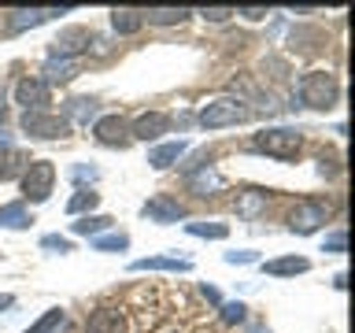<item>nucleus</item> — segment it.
I'll return each instance as SVG.
<instances>
[{
  "mask_svg": "<svg viewBox=\"0 0 355 333\" xmlns=\"http://www.w3.org/2000/svg\"><path fill=\"white\" fill-rule=\"evenodd\" d=\"M296 93H300V100H304L307 108L329 111L333 104H337V96H340V85H337V78H333L329 71H307L304 78H300Z\"/></svg>",
  "mask_w": 355,
  "mask_h": 333,
  "instance_id": "f257e3e1",
  "label": "nucleus"
},
{
  "mask_svg": "<svg viewBox=\"0 0 355 333\" xmlns=\"http://www.w3.org/2000/svg\"><path fill=\"white\" fill-rule=\"evenodd\" d=\"M300 144H304V137H300L293 126H274V130L255 133L252 148L263 152V155H274V160H296Z\"/></svg>",
  "mask_w": 355,
  "mask_h": 333,
  "instance_id": "f03ea898",
  "label": "nucleus"
},
{
  "mask_svg": "<svg viewBox=\"0 0 355 333\" xmlns=\"http://www.w3.org/2000/svg\"><path fill=\"white\" fill-rule=\"evenodd\" d=\"M52 185H55V166H52V160H33V163H26V171H22V196H26L30 204H44V200L52 196Z\"/></svg>",
  "mask_w": 355,
  "mask_h": 333,
  "instance_id": "7ed1b4c3",
  "label": "nucleus"
},
{
  "mask_svg": "<svg viewBox=\"0 0 355 333\" xmlns=\"http://www.w3.org/2000/svg\"><path fill=\"white\" fill-rule=\"evenodd\" d=\"M248 119V108L233 96H218L211 104L200 108V126L204 130H222V126H237V122Z\"/></svg>",
  "mask_w": 355,
  "mask_h": 333,
  "instance_id": "20e7f679",
  "label": "nucleus"
},
{
  "mask_svg": "<svg viewBox=\"0 0 355 333\" xmlns=\"http://www.w3.org/2000/svg\"><path fill=\"white\" fill-rule=\"evenodd\" d=\"M22 133L41 137V141H55V137H67V133H71V122L63 115H52V111H26V115H22Z\"/></svg>",
  "mask_w": 355,
  "mask_h": 333,
  "instance_id": "39448f33",
  "label": "nucleus"
},
{
  "mask_svg": "<svg viewBox=\"0 0 355 333\" xmlns=\"http://www.w3.org/2000/svg\"><path fill=\"white\" fill-rule=\"evenodd\" d=\"M326 219H329V204H322V200H304V204H296L293 215H288V230L293 233H315Z\"/></svg>",
  "mask_w": 355,
  "mask_h": 333,
  "instance_id": "423d86ee",
  "label": "nucleus"
},
{
  "mask_svg": "<svg viewBox=\"0 0 355 333\" xmlns=\"http://www.w3.org/2000/svg\"><path fill=\"white\" fill-rule=\"evenodd\" d=\"M166 130H171V119L163 111H144V115L130 122V137H137V141H159Z\"/></svg>",
  "mask_w": 355,
  "mask_h": 333,
  "instance_id": "0eeeda50",
  "label": "nucleus"
},
{
  "mask_svg": "<svg viewBox=\"0 0 355 333\" xmlns=\"http://www.w3.org/2000/svg\"><path fill=\"white\" fill-rule=\"evenodd\" d=\"M15 104H22L26 111H49V85L41 78H22L15 85Z\"/></svg>",
  "mask_w": 355,
  "mask_h": 333,
  "instance_id": "6e6552de",
  "label": "nucleus"
},
{
  "mask_svg": "<svg viewBox=\"0 0 355 333\" xmlns=\"http://www.w3.org/2000/svg\"><path fill=\"white\" fill-rule=\"evenodd\" d=\"M93 137L100 144H126L130 141V122L122 115H100L93 122Z\"/></svg>",
  "mask_w": 355,
  "mask_h": 333,
  "instance_id": "1a4fd4ad",
  "label": "nucleus"
},
{
  "mask_svg": "<svg viewBox=\"0 0 355 333\" xmlns=\"http://www.w3.org/2000/svg\"><path fill=\"white\" fill-rule=\"evenodd\" d=\"M141 215L152 219V222H163V226H171V222L185 219V207L178 204V200H171V196H152L148 204L141 207Z\"/></svg>",
  "mask_w": 355,
  "mask_h": 333,
  "instance_id": "9d476101",
  "label": "nucleus"
},
{
  "mask_svg": "<svg viewBox=\"0 0 355 333\" xmlns=\"http://www.w3.org/2000/svg\"><path fill=\"white\" fill-rule=\"evenodd\" d=\"M85 44H89V30L71 26V30H63L60 37L52 41V56L55 60H74L78 52H85Z\"/></svg>",
  "mask_w": 355,
  "mask_h": 333,
  "instance_id": "9b49d317",
  "label": "nucleus"
},
{
  "mask_svg": "<svg viewBox=\"0 0 355 333\" xmlns=\"http://www.w3.org/2000/svg\"><path fill=\"white\" fill-rule=\"evenodd\" d=\"M85 333H126V318L115 307H96L85 322Z\"/></svg>",
  "mask_w": 355,
  "mask_h": 333,
  "instance_id": "f8f14e48",
  "label": "nucleus"
},
{
  "mask_svg": "<svg viewBox=\"0 0 355 333\" xmlns=\"http://www.w3.org/2000/svg\"><path fill=\"white\" fill-rule=\"evenodd\" d=\"M311 263L304 255H282V259H266L263 263V274H274V278H296V274H307Z\"/></svg>",
  "mask_w": 355,
  "mask_h": 333,
  "instance_id": "ddd939ff",
  "label": "nucleus"
},
{
  "mask_svg": "<svg viewBox=\"0 0 355 333\" xmlns=\"http://www.w3.org/2000/svg\"><path fill=\"white\" fill-rule=\"evenodd\" d=\"M130 271H178V274H185V271H193V263L178 259V255H148V259H133Z\"/></svg>",
  "mask_w": 355,
  "mask_h": 333,
  "instance_id": "4468645a",
  "label": "nucleus"
},
{
  "mask_svg": "<svg viewBox=\"0 0 355 333\" xmlns=\"http://www.w3.org/2000/svg\"><path fill=\"white\" fill-rule=\"evenodd\" d=\"M185 148H189L185 141H166V144H155V148L148 152V163L155 166V171H166V166H174L178 160H182Z\"/></svg>",
  "mask_w": 355,
  "mask_h": 333,
  "instance_id": "2eb2a0df",
  "label": "nucleus"
},
{
  "mask_svg": "<svg viewBox=\"0 0 355 333\" xmlns=\"http://www.w3.org/2000/svg\"><path fill=\"white\" fill-rule=\"evenodd\" d=\"M44 78H41V82L44 85H63V82H71V78L78 74V63L74 60H55V56H49V63H44V71H41Z\"/></svg>",
  "mask_w": 355,
  "mask_h": 333,
  "instance_id": "dca6fc26",
  "label": "nucleus"
},
{
  "mask_svg": "<svg viewBox=\"0 0 355 333\" xmlns=\"http://www.w3.org/2000/svg\"><path fill=\"white\" fill-rule=\"evenodd\" d=\"M189 15H193L189 8H148V11H141V19L152 22V26H178V22H185Z\"/></svg>",
  "mask_w": 355,
  "mask_h": 333,
  "instance_id": "f3484780",
  "label": "nucleus"
},
{
  "mask_svg": "<svg viewBox=\"0 0 355 333\" xmlns=\"http://www.w3.org/2000/svg\"><path fill=\"white\" fill-rule=\"evenodd\" d=\"M52 15H63V11H60V8H22V11H15V19H11V26H15V30L41 26V22H49Z\"/></svg>",
  "mask_w": 355,
  "mask_h": 333,
  "instance_id": "a211bd4d",
  "label": "nucleus"
},
{
  "mask_svg": "<svg viewBox=\"0 0 355 333\" xmlns=\"http://www.w3.org/2000/svg\"><path fill=\"white\" fill-rule=\"evenodd\" d=\"M63 330H67V311L52 307V311H44V315L33 322L26 333H63Z\"/></svg>",
  "mask_w": 355,
  "mask_h": 333,
  "instance_id": "6ab92c4d",
  "label": "nucleus"
},
{
  "mask_svg": "<svg viewBox=\"0 0 355 333\" xmlns=\"http://www.w3.org/2000/svg\"><path fill=\"white\" fill-rule=\"evenodd\" d=\"M111 26H115V33H137L144 26V19H141V11H130V8H115L111 11Z\"/></svg>",
  "mask_w": 355,
  "mask_h": 333,
  "instance_id": "aec40b11",
  "label": "nucleus"
},
{
  "mask_svg": "<svg viewBox=\"0 0 355 333\" xmlns=\"http://www.w3.org/2000/svg\"><path fill=\"white\" fill-rule=\"evenodd\" d=\"M107 226H111V219H107V215H82L71 230L78 233V237H100V233H104Z\"/></svg>",
  "mask_w": 355,
  "mask_h": 333,
  "instance_id": "412c9836",
  "label": "nucleus"
},
{
  "mask_svg": "<svg viewBox=\"0 0 355 333\" xmlns=\"http://www.w3.org/2000/svg\"><path fill=\"white\" fill-rule=\"evenodd\" d=\"M26 155H22L19 148H4L0 152V182H4V178H15L19 171H26Z\"/></svg>",
  "mask_w": 355,
  "mask_h": 333,
  "instance_id": "4be33fe9",
  "label": "nucleus"
},
{
  "mask_svg": "<svg viewBox=\"0 0 355 333\" xmlns=\"http://www.w3.org/2000/svg\"><path fill=\"white\" fill-rule=\"evenodd\" d=\"M185 233H193V237H207V241H222L230 233L226 222H185Z\"/></svg>",
  "mask_w": 355,
  "mask_h": 333,
  "instance_id": "5701e85b",
  "label": "nucleus"
},
{
  "mask_svg": "<svg viewBox=\"0 0 355 333\" xmlns=\"http://www.w3.org/2000/svg\"><path fill=\"white\" fill-rule=\"evenodd\" d=\"M0 226L26 230V226H30V215H26V207H22V204H8V207H0Z\"/></svg>",
  "mask_w": 355,
  "mask_h": 333,
  "instance_id": "b1692460",
  "label": "nucleus"
},
{
  "mask_svg": "<svg viewBox=\"0 0 355 333\" xmlns=\"http://www.w3.org/2000/svg\"><path fill=\"white\" fill-rule=\"evenodd\" d=\"M100 204V193H93V189H78V193L71 196V204H67V211L71 215H85V211H93Z\"/></svg>",
  "mask_w": 355,
  "mask_h": 333,
  "instance_id": "393cba45",
  "label": "nucleus"
},
{
  "mask_svg": "<svg viewBox=\"0 0 355 333\" xmlns=\"http://www.w3.org/2000/svg\"><path fill=\"white\" fill-rule=\"evenodd\" d=\"M67 122H89V119H96V100H71L67 104V115H63Z\"/></svg>",
  "mask_w": 355,
  "mask_h": 333,
  "instance_id": "a878e982",
  "label": "nucleus"
},
{
  "mask_svg": "<svg viewBox=\"0 0 355 333\" xmlns=\"http://www.w3.org/2000/svg\"><path fill=\"white\" fill-rule=\"evenodd\" d=\"M93 248L96 252H122V248H130V237L126 233H100V237H93Z\"/></svg>",
  "mask_w": 355,
  "mask_h": 333,
  "instance_id": "bb28decb",
  "label": "nucleus"
},
{
  "mask_svg": "<svg viewBox=\"0 0 355 333\" xmlns=\"http://www.w3.org/2000/svg\"><path fill=\"white\" fill-rule=\"evenodd\" d=\"M322 252H329V255H344V252H348V233H344V230L329 233V237L322 241Z\"/></svg>",
  "mask_w": 355,
  "mask_h": 333,
  "instance_id": "cd10ccee",
  "label": "nucleus"
},
{
  "mask_svg": "<svg viewBox=\"0 0 355 333\" xmlns=\"http://www.w3.org/2000/svg\"><path fill=\"white\" fill-rule=\"evenodd\" d=\"M244 307L241 300H230V304H222V322H226V326H237V322H244Z\"/></svg>",
  "mask_w": 355,
  "mask_h": 333,
  "instance_id": "c85d7f7f",
  "label": "nucleus"
},
{
  "mask_svg": "<svg viewBox=\"0 0 355 333\" xmlns=\"http://www.w3.org/2000/svg\"><path fill=\"white\" fill-rule=\"evenodd\" d=\"M41 248H52V252H71V241L60 237V233H49V237H41Z\"/></svg>",
  "mask_w": 355,
  "mask_h": 333,
  "instance_id": "c756f323",
  "label": "nucleus"
},
{
  "mask_svg": "<svg viewBox=\"0 0 355 333\" xmlns=\"http://www.w3.org/2000/svg\"><path fill=\"white\" fill-rule=\"evenodd\" d=\"M193 185L200 189V196H207V189H218L222 182H218V174H200V178H196Z\"/></svg>",
  "mask_w": 355,
  "mask_h": 333,
  "instance_id": "7c9ffc66",
  "label": "nucleus"
},
{
  "mask_svg": "<svg viewBox=\"0 0 355 333\" xmlns=\"http://www.w3.org/2000/svg\"><path fill=\"white\" fill-rule=\"evenodd\" d=\"M263 200H266V193H248V196L241 200V211H244V215H252V211H259Z\"/></svg>",
  "mask_w": 355,
  "mask_h": 333,
  "instance_id": "2f4dec72",
  "label": "nucleus"
},
{
  "mask_svg": "<svg viewBox=\"0 0 355 333\" xmlns=\"http://www.w3.org/2000/svg\"><path fill=\"white\" fill-rule=\"evenodd\" d=\"M200 15H204V19H211V22H226V19L233 15V8H204Z\"/></svg>",
  "mask_w": 355,
  "mask_h": 333,
  "instance_id": "473e14b6",
  "label": "nucleus"
},
{
  "mask_svg": "<svg viewBox=\"0 0 355 333\" xmlns=\"http://www.w3.org/2000/svg\"><path fill=\"white\" fill-rule=\"evenodd\" d=\"M255 259H259V255H255L252 248H244V252H226V263H233V266H237V263H255Z\"/></svg>",
  "mask_w": 355,
  "mask_h": 333,
  "instance_id": "72a5a7b5",
  "label": "nucleus"
},
{
  "mask_svg": "<svg viewBox=\"0 0 355 333\" xmlns=\"http://www.w3.org/2000/svg\"><path fill=\"white\" fill-rule=\"evenodd\" d=\"M233 15H244V19H252V22H259V19H266V8H237Z\"/></svg>",
  "mask_w": 355,
  "mask_h": 333,
  "instance_id": "f704fd0d",
  "label": "nucleus"
},
{
  "mask_svg": "<svg viewBox=\"0 0 355 333\" xmlns=\"http://www.w3.org/2000/svg\"><path fill=\"white\" fill-rule=\"evenodd\" d=\"M85 178H89V182L96 178V171H93V166H74V182H85Z\"/></svg>",
  "mask_w": 355,
  "mask_h": 333,
  "instance_id": "c9c22d12",
  "label": "nucleus"
},
{
  "mask_svg": "<svg viewBox=\"0 0 355 333\" xmlns=\"http://www.w3.org/2000/svg\"><path fill=\"white\" fill-rule=\"evenodd\" d=\"M11 304H15V296H11V293H0V311L11 307Z\"/></svg>",
  "mask_w": 355,
  "mask_h": 333,
  "instance_id": "e433bc0d",
  "label": "nucleus"
},
{
  "mask_svg": "<svg viewBox=\"0 0 355 333\" xmlns=\"http://www.w3.org/2000/svg\"><path fill=\"white\" fill-rule=\"evenodd\" d=\"M8 119V108H4V93H0V122Z\"/></svg>",
  "mask_w": 355,
  "mask_h": 333,
  "instance_id": "4c0bfd02",
  "label": "nucleus"
},
{
  "mask_svg": "<svg viewBox=\"0 0 355 333\" xmlns=\"http://www.w3.org/2000/svg\"><path fill=\"white\" fill-rule=\"evenodd\" d=\"M0 148H11V137H8V133H0Z\"/></svg>",
  "mask_w": 355,
  "mask_h": 333,
  "instance_id": "58836bf2",
  "label": "nucleus"
},
{
  "mask_svg": "<svg viewBox=\"0 0 355 333\" xmlns=\"http://www.w3.org/2000/svg\"><path fill=\"white\" fill-rule=\"evenodd\" d=\"M252 333H270V330H266V326H255V330H252Z\"/></svg>",
  "mask_w": 355,
  "mask_h": 333,
  "instance_id": "ea45409f",
  "label": "nucleus"
}]
</instances>
